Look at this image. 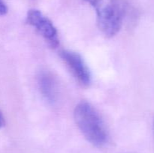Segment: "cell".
<instances>
[{
    "label": "cell",
    "mask_w": 154,
    "mask_h": 153,
    "mask_svg": "<svg viewBox=\"0 0 154 153\" xmlns=\"http://www.w3.org/2000/svg\"><path fill=\"white\" fill-rule=\"evenodd\" d=\"M5 124V121L4 116H3L2 112L0 110V129L4 127Z\"/></svg>",
    "instance_id": "cell-7"
},
{
    "label": "cell",
    "mask_w": 154,
    "mask_h": 153,
    "mask_svg": "<svg viewBox=\"0 0 154 153\" xmlns=\"http://www.w3.org/2000/svg\"><path fill=\"white\" fill-rule=\"evenodd\" d=\"M26 22L35 28L48 44L56 48L60 44L58 31L52 21L37 9H30L26 14Z\"/></svg>",
    "instance_id": "cell-3"
},
{
    "label": "cell",
    "mask_w": 154,
    "mask_h": 153,
    "mask_svg": "<svg viewBox=\"0 0 154 153\" xmlns=\"http://www.w3.org/2000/svg\"><path fill=\"white\" fill-rule=\"evenodd\" d=\"M60 56L77 81L84 86H90L91 73L83 57L78 52L69 50H62Z\"/></svg>",
    "instance_id": "cell-4"
},
{
    "label": "cell",
    "mask_w": 154,
    "mask_h": 153,
    "mask_svg": "<svg viewBox=\"0 0 154 153\" xmlns=\"http://www.w3.org/2000/svg\"><path fill=\"white\" fill-rule=\"evenodd\" d=\"M7 12L8 8L6 6L5 3L2 0H0V16H4L7 14Z\"/></svg>",
    "instance_id": "cell-6"
},
{
    "label": "cell",
    "mask_w": 154,
    "mask_h": 153,
    "mask_svg": "<svg viewBox=\"0 0 154 153\" xmlns=\"http://www.w3.org/2000/svg\"><path fill=\"white\" fill-rule=\"evenodd\" d=\"M74 118L83 136L96 147H102L108 142V134L100 114L87 101H81L74 110Z\"/></svg>",
    "instance_id": "cell-2"
},
{
    "label": "cell",
    "mask_w": 154,
    "mask_h": 153,
    "mask_svg": "<svg viewBox=\"0 0 154 153\" xmlns=\"http://www.w3.org/2000/svg\"><path fill=\"white\" fill-rule=\"evenodd\" d=\"M94 8L99 29L112 38L121 29L130 7L125 0H84Z\"/></svg>",
    "instance_id": "cell-1"
},
{
    "label": "cell",
    "mask_w": 154,
    "mask_h": 153,
    "mask_svg": "<svg viewBox=\"0 0 154 153\" xmlns=\"http://www.w3.org/2000/svg\"><path fill=\"white\" fill-rule=\"evenodd\" d=\"M38 86L43 98L49 104H55L58 100V85L51 73L47 70L39 72L37 77Z\"/></svg>",
    "instance_id": "cell-5"
},
{
    "label": "cell",
    "mask_w": 154,
    "mask_h": 153,
    "mask_svg": "<svg viewBox=\"0 0 154 153\" xmlns=\"http://www.w3.org/2000/svg\"><path fill=\"white\" fill-rule=\"evenodd\" d=\"M153 134H154V119H153Z\"/></svg>",
    "instance_id": "cell-8"
}]
</instances>
